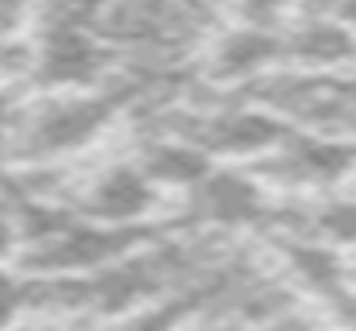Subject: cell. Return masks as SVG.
<instances>
[{
    "instance_id": "6da1fadb",
    "label": "cell",
    "mask_w": 356,
    "mask_h": 331,
    "mask_svg": "<svg viewBox=\"0 0 356 331\" xmlns=\"http://www.w3.org/2000/svg\"><path fill=\"white\" fill-rule=\"evenodd\" d=\"M124 120L120 99L108 87L95 91H33L17 95L13 108V141L8 166H63L75 154H88L95 141L112 133V124Z\"/></svg>"
},
{
    "instance_id": "7a4b0ae2",
    "label": "cell",
    "mask_w": 356,
    "mask_h": 331,
    "mask_svg": "<svg viewBox=\"0 0 356 331\" xmlns=\"http://www.w3.org/2000/svg\"><path fill=\"white\" fill-rule=\"evenodd\" d=\"M245 95L269 108L290 129L356 141V67H344V71L277 67L257 83H249Z\"/></svg>"
},
{
    "instance_id": "3957f363",
    "label": "cell",
    "mask_w": 356,
    "mask_h": 331,
    "mask_svg": "<svg viewBox=\"0 0 356 331\" xmlns=\"http://www.w3.org/2000/svg\"><path fill=\"white\" fill-rule=\"evenodd\" d=\"M277 195L249 170V166H211V174L203 182H195L186 195H178L175 203H166L162 211V228L178 232H266L273 220Z\"/></svg>"
},
{
    "instance_id": "277c9868",
    "label": "cell",
    "mask_w": 356,
    "mask_h": 331,
    "mask_svg": "<svg viewBox=\"0 0 356 331\" xmlns=\"http://www.w3.org/2000/svg\"><path fill=\"white\" fill-rule=\"evenodd\" d=\"M249 170L282 199L340 191V186L356 182V141L307 133V129H286V137L266 158L249 162Z\"/></svg>"
},
{
    "instance_id": "5b68a950",
    "label": "cell",
    "mask_w": 356,
    "mask_h": 331,
    "mask_svg": "<svg viewBox=\"0 0 356 331\" xmlns=\"http://www.w3.org/2000/svg\"><path fill=\"white\" fill-rule=\"evenodd\" d=\"M63 199L75 207V216L108 228H141L170 203L133 158H112L83 174H71Z\"/></svg>"
},
{
    "instance_id": "8992f818",
    "label": "cell",
    "mask_w": 356,
    "mask_h": 331,
    "mask_svg": "<svg viewBox=\"0 0 356 331\" xmlns=\"http://www.w3.org/2000/svg\"><path fill=\"white\" fill-rule=\"evenodd\" d=\"M116 67L112 46L91 29L71 21H42L33 29V67L29 91H95Z\"/></svg>"
},
{
    "instance_id": "52a82bcc",
    "label": "cell",
    "mask_w": 356,
    "mask_h": 331,
    "mask_svg": "<svg viewBox=\"0 0 356 331\" xmlns=\"http://www.w3.org/2000/svg\"><path fill=\"white\" fill-rule=\"evenodd\" d=\"M282 67V33L266 25L228 21L199 58V79L220 91H245L249 83Z\"/></svg>"
},
{
    "instance_id": "ba28073f",
    "label": "cell",
    "mask_w": 356,
    "mask_h": 331,
    "mask_svg": "<svg viewBox=\"0 0 356 331\" xmlns=\"http://www.w3.org/2000/svg\"><path fill=\"white\" fill-rule=\"evenodd\" d=\"M282 67L298 71H344L356 67V29L340 17L319 13H290L282 25Z\"/></svg>"
},
{
    "instance_id": "9c48e42d",
    "label": "cell",
    "mask_w": 356,
    "mask_h": 331,
    "mask_svg": "<svg viewBox=\"0 0 356 331\" xmlns=\"http://www.w3.org/2000/svg\"><path fill=\"white\" fill-rule=\"evenodd\" d=\"M133 150L129 158L145 170V178L162 191V195H186L195 182H203L211 174V158L203 150H195L191 141H182L175 133H158V129H133Z\"/></svg>"
},
{
    "instance_id": "30bf717a",
    "label": "cell",
    "mask_w": 356,
    "mask_h": 331,
    "mask_svg": "<svg viewBox=\"0 0 356 331\" xmlns=\"http://www.w3.org/2000/svg\"><path fill=\"white\" fill-rule=\"evenodd\" d=\"M42 21V0H0V38H29Z\"/></svg>"
},
{
    "instance_id": "8fae6325",
    "label": "cell",
    "mask_w": 356,
    "mask_h": 331,
    "mask_svg": "<svg viewBox=\"0 0 356 331\" xmlns=\"http://www.w3.org/2000/svg\"><path fill=\"white\" fill-rule=\"evenodd\" d=\"M319 307H323V319L332 331H356V286H340Z\"/></svg>"
},
{
    "instance_id": "7c38bea8",
    "label": "cell",
    "mask_w": 356,
    "mask_h": 331,
    "mask_svg": "<svg viewBox=\"0 0 356 331\" xmlns=\"http://www.w3.org/2000/svg\"><path fill=\"white\" fill-rule=\"evenodd\" d=\"M17 257H21V232H17V220L8 211V203L0 199V269H17Z\"/></svg>"
},
{
    "instance_id": "4fadbf2b",
    "label": "cell",
    "mask_w": 356,
    "mask_h": 331,
    "mask_svg": "<svg viewBox=\"0 0 356 331\" xmlns=\"http://www.w3.org/2000/svg\"><path fill=\"white\" fill-rule=\"evenodd\" d=\"M25 315V294H21V273L0 286V331H8Z\"/></svg>"
},
{
    "instance_id": "5bb4252c",
    "label": "cell",
    "mask_w": 356,
    "mask_h": 331,
    "mask_svg": "<svg viewBox=\"0 0 356 331\" xmlns=\"http://www.w3.org/2000/svg\"><path fill=\"white\" fill-rule=\"evenodd\" d=\"M13 108H17V91L0 87V170L8 166V141H13Z\"/></svg>"
},
{
    "instance_id": "9a60e30c",
    "label": "cell",
    "mask_w": 356,
    "mask_h": 331,
    "mask_svg": "<svg viewBox=\"0 0 356 331\" xmlns=\"http://www.w3.org/2000/svg\"><path fill=\"white\" fill-rule=\"evenodd\" d=\"M8 331H63V328H54V323L46 319V323H13Z\"/></svg>"
},
{
    "instance_id": "2e32d148",
    "label": "cell",
    "mask_w": 356,
    "mask_h": 331,
    "mask_svg": "<svg viewBox=\"0 0 356 331\" xmlns=\"http://www.w3.org/2000/svg\"><path fill=\"white\" fill-rule=\"evenodd\" d=\"M348 286H356V248L348 252Z\"/></svg>"
}]
</instances>
